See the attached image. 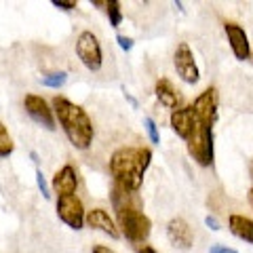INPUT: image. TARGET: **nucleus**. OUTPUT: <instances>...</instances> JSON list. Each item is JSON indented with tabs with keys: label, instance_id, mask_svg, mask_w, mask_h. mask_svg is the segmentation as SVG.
I'll return each instance as SVG.
<instances>
[{
	"label": "nucleus",
	"instance_id": "1",
	"mask_svg": "<svg viewBox=\"0 0 253 253\" xmlns=\"http://www.w3.org/2000/svg\"><path fill=\"white\" fill-rule=\"evenodd\" d=\"M51 108L55 114V121L59 123L63 135L76 150H89L95 139V126L91 116L86 114L83 106L74 104L72 99L55 95L51 99Z\"/></svg>",
	"mask_w": 253,
	"mask_h": 253
},
{
	"label": "nucleus",
	"instance_id": "2",
	"mask_svg": "<svg viewBox=\"0 0 253 253\" xmlns=\"http://www.w3.org/2000/svg\"><path fill=\"white\" fill-rule=\"evenodd\" d=\"M150 163H152V150L150 148L123 146L112 152L108 167L114 177V184L131 190V192H139Z\"/></svg>",
	"mask_w": 253,
	"mask_h": 253
},
{
	"label": "nucleus",
	"instance_id": "3",
	"mask_svg": "<svg viewBox=\"0 0 253 253\" xmlns=\"http://www.w3.org/2000/svg\"><path fill=\"white\" fill-rule=\"evenodd\" d=\"M116 226L121 236H125L129 243H146L150 232H152V219H150L144 209H129L116 213Z\"/></svg>",
	"mask_w": 253,
	"mask_h": 253
},
{
	"label": "nucleus",
	"instance_id": "4",
	"mask_svg": "<svg viewBox=\"0 0 253 253\" xmlns=\"http://www.w3.org/2000/svg\"><path fill=\"white\" fill-rule=\"evenodd\" d=\"M213 126L199 123L196 125V131L192 133V137L186 141L188 154L194 158L196 165L201 167H211L213 161H215V144H213Z\"/></svg>",
	"mask_w": 253,
	"mask_h": 253
},
{
	"label": "nucleus",
	"instance_id": "5",
	"mask_svg": "<svg viewBox=\"0 0 253 253\" xmlns=\"http://www.w3.org/2000/svg\"><path fill=\"white\" fill-rule=\"evenodd\" d=\"M76 55L89 72H99L104 66V51H101L99 38L91 30H84L76 38Z\"/></svg>",
	"mask_w": 253,
	"mask_h": 253
},
{
	"label": "nucleus",
	"instance_id": "6",
	"mask_svg": "<svg viewBox=\"0 0 253 253\" xmlns=\"http://www.w3.org/2000/svg\"><path fill=\"white\" fill-rule=\"evenodd\" d=\"M55 207H57V217L68 228H72V230H83L84 228L86 211H84L83 201L78 199L76 194H72V196H57V205H55Z\"/></svg>",
	"mask_w": 253,
	"mask_h": 253
},
{
	"label": "nucleus",
	"instance_id": "7",
	"mask_svg": "<svg viewBox=\"0 0 253 253\" xmlns=\"http://www.w3.org/2000/svg\"><path fill=\"white\" fill-rule=\"evenodd\" d=\"M173 66H175L177 76L186 84H196L201 81V70L196 66V57L188 42H179L175 53H173Z\"/></svg>",
	"mask_w": 253,
	"mask_h": 253
},
{
	"label": "nucleus",
	"instance_id": "8",
	"mask_svg": "<svg viewBox=\"0 0 253 253\" xmlns=\"http://www.w3.org/2000/svg\"><path fill=\"white\" fill-rule=\"evenodd\" d=\"M23 108H26V114L34 121L36 125L44 126L49 131H55V114H53V108L49 106L42 95H36V93H28L23 97Z\"/></svg>",
	"mask_w": 253,
	"mask_h": 253
},
{
	"label": "nucleus",
	"instance_id": "9",
	"mask_svg": "<svg viewBox=\"0 0 253 253\" xmlns=\"http://www.w3.org/2000/svg\"><path fill=\"white\" fill-rule=\"evenodd\" d=\"M217 108H219V95H217L215 86H207L192 104L196 121L203 123V125H209V126H213L217 121V114H219Z\"/></svg>",
	"mask_w": 253,
	"mask_h": 253
},
{
	"label": "nucleus",
	"instance_id": "10",
	"mask_svg": "<svg viewBox=\"0 0 253 253\" xmlns=\"http://www.w3.org/2000/svg\"><path fill=\"white\" fill-rule=\"evenodd\" d=\"M169 125L173 133L179 137L188 141L190 137H192V133L196 131V125H199V121H196V114L192 106H181L177 110H173L171 116H169Z\"/></svg>",
	"mask_w": 253,
	"mask_h": 253
},
{
	"label": "nucleus",
	"instance_id": "11",
	"mask_svg": "<svg viewBox=\"0 0 253 253\" xmlns=\"http://www.w3.org/2000/svg\"><path fill=\"white\" fill-rule=\"evenodd\" d=\"M224 32L228 36V44H230V51L232 55L239 61H245L251 57V42H249V36L245 28H241L239 23L234 21H226L224 23Z\"/></svg>",
	"mask_w": 253,
	"mask_h": 253
},
{
	"label": "nucleus",
	"instance_id": "12",
	"mask_svg": "<svg viewBox=\"0 0 253 253\" xmlns=\"http://www.w3.org/2000/svg\"><path fill=\"white\" fill-rule=\"evenodd\" d=\"M167 239L175 249L188 251L194 245V230L184 217H173L167 224Z\"/></svg>",
	"mask_w": 253,
	"mask_h": 253
},
{
	"label": "nucleus",
	"instance_id": "13",
	"mask_svg": "<svg viewBox=\"0 0 253 253\" xmlns=\"http://www.w3.org/2000/svg\"><path fill=\"white\" fill-rule=\"evenodd\" d=\"M84 224L93 228L97 232H104L110 239H121V232H118V226L116 221L110 217V213L101 207H95L91 211H86V217H84Z\"/></svg>",
	"mask_w": 253,
	"mask_h": 253
},
{
	"label": "nucleus",
	"instance_id": "14",
	"mask_svg": "<svg viewBox=\"0 0 253 253\" xmlns=\"http://www.w3.org/2000/svg\"><path fill=\"white\" fill-rule=\"evenodd\" d=\"M51 188L57 192V196H72L78 190V173L72 165H63L51 179Z\"/></svg>",
	"mask_w": 253,
	"mask_h": 253
},
{
	"label": "nucleus",
	"instance_id": "15",
	"mask_svg": "<svg viewBox=\"0 0 253 253\" xmlns=\"http://www.w3.org/2000/svg\"><path fill=\"white\" fill-rule=\"evenodd\" d=\"M110 201H112V207L116 213L129 211V209H144L137 192H131V190H126L118 184H114L112 190H110Z\"/></svg>",
	"mask_w": 253,
	"mask_h": 253
},
{
	"label": "nucleus",
	"instance_id": "16",
	"mask_svg": "<svg viewBox=\"0 0 253 253\" xmlns=\"http://www.w3.org/2000/svg\"><path fill=\"white\" fill-rule=\"evenodd\" d=\"M154 95L156 99L161 101V106H165L167 110H177L181 104V93L173 86V83L169 78H158L156 84H154Z\"/></svg>",
	"mask_w": 253,
	"mask_h": 253
},
{
	"label": "nucleus",
	"instance_id": "17",
	"mask_svg": "<svg viewBox=\"0 0 253 253\" xmlns=\"http://www.w3.org/2000/svg\"><path fill=\"white\" fill-rule=\"evenodd\" d=\"M228 228H230V232L236 239L253 245V219L251 217H245L241 213H232L228 217Z\"/></svg>",
	"mask_w": 253,
	"mask_h": 253
},
{
	"label": "nucleus",
	"instance_id": "18",
	"mask_svg": "<svg viewBox=\"0 0 253 253\" xmlns=\"http://www.w3.org/2000/svg\"><path fill=\"white\" fill-rule=\"evenodd\" d=\"M15 152V144L9 129L4 126V123L0 121V158H9Z\"/></svg>",
	"mask_w": 253,
	"mask_h": 253
},
{
	"label": "nucleus",
	"instance_id": "19",
	"mask_svg": "<svg viewBox=\"0 0 253 253\" xmlns=\"http://www.w3.org/2000/svg\"><path fill=\"white\" fill-rule=\"evenodd\" d=\"M106 13H108V19H110V26L112 28H118L123 23V9H121V2H118V0H108Z\"/></svg>",
	"mask_w": 253,
	"mask_h": 253
},
{
	"label": "nucleus",
	"instance_id": "20",
	"mask_svg": "<svg viewBox=\"0 0 253 253\" xmlns=\"http://www.w3.org/2000/svg\"><path fill=\"white\" fill-rule=\"evenodd\" d=\"M66 83H68V72H63V70L42 76V84L49 86V89H59V86H63Z\"/></svg>",
	"mask_w": 253,
	"mask_h": 253
},
{
	"label": "nucleus",
	"instance_id": "21",
	"mask_svg": "<svg viewBox=\"0 0 253 253\" xmlns=\"http://www.w3.org/2000/svg\"><path fill=\"white\" fill-rule=\"evenodd\" d=\"M144 126H146V133H148L150 141H152V144H161V133H158V126H156V123L150 116L144 118Z\"/></svg>",
	"mask_w": 253,
	"mask_h": 253
},
{
	"label": "nucleus",
	"instance_id": "22",
	"mask_svg": "<svg viewBox=\"0 0 253 253\" xmlns=\"http://www.w3.org/2000/svg\"><path fill=\"white\" fill-rule=\"evenodd\" d=\"M36 186H38V190H41V194L44 196V199H51V188H49V184H46V179H44L41 169H36Z\"/></svg>",
	"mask_w": 253,
	"mask_h": 253
},
{
	"label": "nucleus",
	"instance_id": "23",
	"mask_svg": "<svg viewBox=\"0 0 253 253\" xmlns=\"http://www.w3.org/2000/svg\"><path fill=\"white\" fill-rule=\"evenodd\" d=\"M51 4L55 6V9H61V11H74L78 6L74 0H51Z\"/></svg>",
	"mask_w": 253,
	"mask_h": 253
},
{
	"label": "nucleus",
	"instance_id": "24",
	"mask_svg": "<svg viewBox=\"0 0 253 253\" xmlns=\"http://www.w3.org/2000/svg\"><path fill=\"white\" fill-rule=\"evenodd\" d=\"M116 42H118V46H121L123 51H131L133 46H135V41H133L131 36H123V34L116 36Z\"/></svg>",
	"mask_w": 253,
	"mask_h": 253
},
{
	"label": "nucleus",
	"instance_id": "25",
	"mask_svg": "<svg viewBox=\"0 0 253 253\" xmlns=\"http://www.w3.org/2000/svg\"><path fill=\"white\" fill-rule=\"evenodd\" d=\"M205 226H207L209 230H213V232L221 230V224H219V219L215 215H207V217H205Z\"/></svg>",
	"mask_w": 253,
	"mask_h": 253
},
{
	"label": "nucleus",
	"instance_id": "26",
	"mask_svg": "<svg viewBox=\"0 0 253 253\" xmlns=\"http://www.w3.org/2000/svg\"><path fill=\"white\" fill-rule=\"evenodd\" d=\"M209 253H239V251L232 249V247H228V245H211Z\"/></svg>",
	"mask_w": 253,
	"mask_h": 253
},
{
	"label": "nucleus",
	"instance_id": "27",
	"mask_svg": "<svg viewBox=\"0 0 253 253\" xmlns=\"http://www.w3.org/2000/svg\"><path fill=\"white\" fill-rule=\"evenodd\" d=\"M91 253H116V251H114V249H110L108 245H93Z\"/></svg>",
	"mask_w": 253,
	"mask_h": 253
},
{
	"label": "nucleus",
	"instance_id": "28",
	"mask_svg": "<svg viewBox=\"0 0 253 253\" xmlns=\"http://www.w3.org/2000/svg\"><path fill=\"white\" fill-rule=\"evenodd\" d=\"M135 253H158L152 245H139V247L135 249Z\"/></svg>",
	"mask_w": 253,
	"mask_h": 253
},
{
	"label": "nucleus",
	"instance_id": "29",
	"mask_svg": "<svg viewBox=\"0 0 253 253\" xmlns=\"http://www.w3.org/2000/svg\"><path fill=\"white\" fill-rule=\"evenodd\" d=\"M247 199H249V205H251V209H253V188H249V194H247Z\"/></svg>",
	"mask_w": 253,
	"mask_h": 253
},
{
	"label": "nucleus",
	"instance_id": "30",
	"mask_svg": "<svg viewBox=\"0 0 253 253\" xmlns=\"http://www.w3.org/2000/svg\"><path fill=\"white\" fill-rule=\"evenodd\" d=\"M30 156H32V161H34V163H38V154L36 152H30Z\"/></svg>",
	"mask_w": 253,
	"mask_h": 253
},
{
	"label": "nucleus",
	"instance_id": "31",
	"mask_svg": "<svg viewBox=\"0 0 253 253\" xmlns=\"http://www.w3.org/2000/svg\"><path fill=\"white\" fill-rule=\"evenodd\" d=\"M251 175H253V163H251Z\"/></svg>",
	"mask_w": 253,
	"mask_h": 253
}]
</instances>
